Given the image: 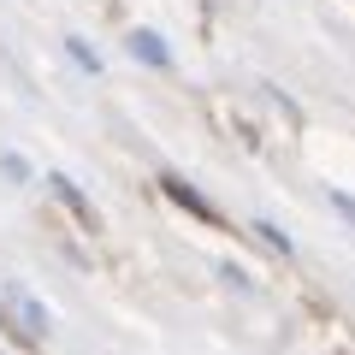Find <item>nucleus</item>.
I'll return each instance as SVG.
<instances>
[{
	"label": "nucleus",
	"mask_w": 355,
	"mask_h": 355,
	"mask_svg": "<svg viewBox=\"0 0 355 355\" xmlns=\"http://www.w3.org/2000/svg\"><path fill=\"white\" fill-rule=\"evenodd\" d=\"M130 53H137L142 65H154V71H166V65H172V48H166L154 30H130Z\"/></svg>",
	"instance_id": "obj_2"
},
{
	"label": "nucleus",
	"mask_w": 355,
	"mask_h": 355,
	"mask_svg": "<svg viewBox=\"0 0 355 355\" xmlns=\"http://www.w3.org/2000/svg\"><path fill=\"white\" fill-rule=\"evenodd\" d=\"M65 53H71V60H77V65H83V71H89V77H101V53L89 48V42H83V36H65Z\"/></svg>",
	"instance_id": "obj_5"
},
{
	"label": "nucleus",
	"mask_w": 355,
	"mask_h": 355,
	"mask_svg": "<svg viewBox=\"0 0 355 355\" xmlns=\"http://www.w3.org/2000/svg\"><path fill=\"white\" fill-rule=\"evenodd\" d=\"M0 172H6V178H30V166L18 160V154H0Z\"/></svg>",
	"instance_id": "obj_7"
},
{
	"label": "nucleus",
	"mask_w": 355,
	"mask_h": 355,
	"mask_svg": "<svg viewBox=\"0 0 355 355\" xmlns=\"http://www.w3.org/2000/svg\"><path fill=\"white\" fill-rule=\"evenodd\" d=\"M48 184H53V196H60V202L71 207V214L83 219V225H95V207H89V196L77 190V184H71V178H65V172H48Z\"/></svg>",
	"instance_id": "obj_3"
},
{
	"label": "nucleus",
	"mask_w": 355,
	"mask_h": 355,
	"mask_svg": "<svg viewBox=\"0 0 355 355\" xmlns=\"http://www.w3.org/2000/svg\"><path fill=\"white\" fill-rule=\"evenodd\" d=\"M254 237H261V243H266V249H272V254H284V261H291V254H296V243L284 237V231L272 225V219H254Z\"/></svg>",
	"instance_id": "obj_4"
},
{
	"label": "nucleus",
	"mask_w": 355,
	"mask_h": 355,
	"mask_svg": "<svg viewBox=\"0 0 355 355\" xmlns=\"http://www.w3.org/2000/svg\"><path fill=\"white\" fill-rule=\"evenodd\" d=\"M160 190H166V196H172V202H178V207H184V214H190V219H202V225H219V219H225V214H219V207H214V202H207V196H202V190H196V184H184V178H172V172H166V178H160Z\"/></svg>",
	"instance_id": "obj_1"
},
{
	"label": "nucleus",
	"mask_w": 355,
	"mask_h": 355,
	"mask_svg": "<svg viewBox=\"0 0 355 355\" xmlns=\"http://www.w3.org/2000/svg\"><path fill=\"white\" fill-rule=\"evenodd\" d=\"M331 207H338V214L355 225V196H349V190H331Z\"/></svg>",
	"instance_id": "obj_6"
}]
</instances>
